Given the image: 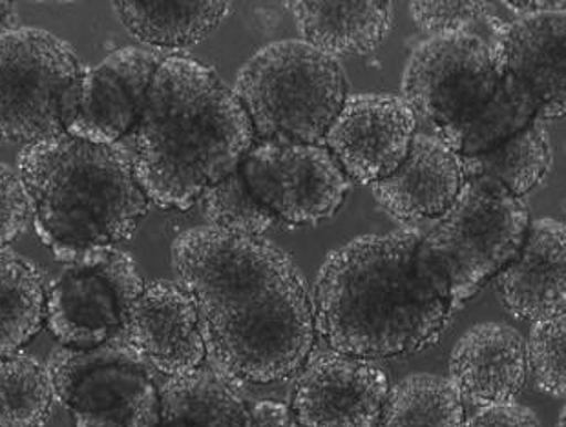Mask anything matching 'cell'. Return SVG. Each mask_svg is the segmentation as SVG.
I'll return each instance as SVG.
<instances>
[{
	"instance_id": "6da1fadb",
	"label": "cell",
	"mask_w": 566,
	"mask_h": 427,
	"mask_svg": "<svg viewBox=\"0 0 566 427\" xmlns=\"http://www.w3.org/2000/svg\"><path fill=\"white\" fill-rule=\"evenodd\" d=\"M170 254L212 369L234 384L271 386L304 367L316 340L313 300L282 247L200 225L176 236Z\"/></svg>"
},
{
	"instance_id": "7a4b0ae2",
	"label": "cell",
	"mask_w": 566,
	"mask_h": 427,
	"mask_svg": "<svg viewBox=\"0 0 566 427\" xmlns=\"http://www.w3.org/2000/svg\"><path fill=\"white\" fill-rule=\"evenodd\" d=\"M311 300L329 351L371 362L426 350L455 309L444 272L413 229L358 236L333 250Z\"/></svg>"
},
{
	"instance_id": "3957f363",
	"label": "cell",
	"mask_w": 566,
	"mask_h": 427,
	"mask_svg": "<svg viewBox=\"0 0 566 427\" xmlns=\"http://www.w3.org/2000/svg\"><path fill=\"white\" fill-rule=\"evenodd\" d=\"M128 136L132 170L148 204L181 212L238 170L256 142L232 88L185 55L163 59Z\"/></svg>"
},
{
	"instance_id": "277c9868",
	"label": "cell",
	"mask_w": 566,
	"mask_h": 427,
	"mask_svg": "<svg viewBox=\"0 0 566 427\" xmlns=\"http://www.w3.org/2000/svg\"><path fill=\"white\" fill-rule=\"evenodd\" d=\"M33 204V227L59 263L84 250L130 240L148 212L125 146L59 134L22 146L17 157Z\"/></svg>"
},
{
	"instance_id": "5b68a950",
	"label": "cell",
	"mask_w": 566,
	"mask_h": 427,
	"mask_svg": "<svg viewBox=\"0 0 566 427\" xmlns=\"http://www.w3.org/2000/svg\"><path fill=\"white\" fill-rule=\"evenodd\" d=\"M232 92L260 142L324 145L349 83L338 59L302 39H282L243 64Z\"/></svg>"
},
{
	"instance_id": "8992f818",
	"label": "cell",
	"mask_w": 566,
	"mask_h": 427,
	"mask_svg": "<svg viewBox=\"0 0 566 427\" xmlns=\"http://www.w3.org/2000/svg\"><path fill=\"white\" fill-rule=\"evenodd\" d=\"M506 22L492 13L413 48L402 73V97L417 117L441 128L490 100L506 77Z\"/></svg>"
},
{
	"instance_id": "52a82bcc",
	"label": "cell",
	"mask_w": 566,
	"mask_h": 427,
	"mask_svg": "<svg viewBox=\"0 0 566 427\" xmlns=\"http://www.w3.org/2000/svg\"><path fill=\"white\" fill-rule=\"evenodd\" d=\"M530 227L525 201L503 188L464 179L450 209L422 236L450 283L455 305L475 296L520 252Z\"/></svg>"
},
{
	"instance_id": "ba28073f",
	"label": "cell",
	"mask_w": 566,
	"mask_h": 427,
	"mask_svg": "<svg viewBox=\"0 0 566 427\" xmlns=\"http://www.w3.org/2000/svg\"><path fill=\"white\" fill-rule=\"evenodd\" d=\"M46 367L74 427H158V384L122 334L92 350L57 345Z\"/></svg>"
},
{
	"instance_id": "9c48e42d",
	"label": "cell",
	"mask_w": 566,
	"mask_h": 427,
	"mask_svg": "<svg viewBox=\"0 0 566 427\" xmlns=\"http://www.w3.org/2000/svg\"><path fill=\"white\" fill-rule=\"evenodd\" d=\"M81 69L74 46L55 33H0V143L28 146L64 134L61 97Z\"/></svg>"
},
{
	"instance_id": "30bf717a",
	"label": "cell",
	"mask_w": 566,
	"mask_h": 427,
	"mask_svg": "<svg viewBox=\"0 0 566 427\" xmlns=\"http://www.w3.org/2000/svg\"><path fill=\"white\" fill-rule=\"evenodd\" d=\"M145 280L137 263L117 247H94L64 263L46 289L44 327L70 350H92L122 334Z\"/></svg>"
},
{
	"instance_id": "8fae6325",
	"label": "cell",
	"mask_w": 566,
	"mask_h": 427,
	"mask_svg": "<svg viewBox=\"0 0 566 427\" xmlns=\"http://www.w3.org/2000/svg\"><path fill=\"white\" fill-rule=\"evenodd\" d=\"M240 170L258 201L289 225L333 218L352 190V179L324 145L254 143Z\"/></svg>"
},
{
	"instance_id": "7c38bea8",
	"label": "cell",
	"mask_w": 566,
	"mask_h": 427,
	"mask_svg": "<svg viewBox=\"0 0 566 427\" xmlns=\"http://www.w3.org/2000/svg\"><path fill=\"white\" fill-rule=\"evenodd\" d=\"M163 59L154 48L123 46L99 64L83 66L61 97L64 134L94 145L122 142L142 115Z\"/></svg>"
},
{
	"instance_id": "4fadbf2b",
	"label": "cell",
	"mask_w": 566,
	"mask_h": 427,
	"mask_svg": "<svg viewBox=\"0 0 566 427\" xmlns=\"http://www.w3.org/2000/svg\"><path fill=\"white\" fill-rule=\"evenodd\" d=\"M419 117L402 95L352 94L325 134L324 146L352 181L375 185L408 156Z\"/></svg>"
},
{
	"instance_id": "5bb4252c",
	"label": "cell",
	"mask_w": 566,
	"mask_h": 427,
	"mask_svg": "<svg viewBox=\"0 0 566 427\" xmlns=\"http://www.w3.org/2000/svg\"><path fill=\"white\" fill-rule=\"evenodd\" d=\"M388 392L371 360L324 351L298 371L291 412L298 427H378Z\"/></svg>"
},
{
	"instance_id": "9a60e30c",
	"label": "cell",
	"mask_w": 566,
	"mask_h": 427,
	"mask_svg": "<svg viewBox=\"0 0 566 427\" xmlns=\"http://www.w3.org/2000/svg\"><path fill=\"white\" fill-rule=\"evenodd\" d=\"M123 339L161 375H189L207 360L200 319L179 283H148L126 313Z\"/></svg>"
},
{
	"instance_id": "2e32d148",
	"label": "cell",
	"mask_w": 566,
	"mask_h": 427,
	"mask_svg": "<svg viewBox=\"0 0 566 427\" xmlns=\"http://www.w3.org/2000/svg\"><path fill=\"white\" fill-rule=\"evenodd\" d=\"M448 369L462 402L478 407L512 404L528 378L526 340L509 323H478L457 342Z\"/></svg>"
},
{
	"instance_id": "e0dca14e",
	"label": "cell",
	"mask_w": 566,
	"mask_h": 427,
	"mask_svg": "<svg viewBox=\"0 0 566 427\" xmlns=\"http://www.w3.org/2000/svg\"><path fill=\"white\" fill-rule=\"evenodd\" d=\"M464 183L462 159L436 134L417 132L408 156L389 178L371 185L373 196L391 218L415 223L439 219Z\"/></svg>"
},
{
	"instance_id": "ac0fdd59",
	"label": "cell",
	"mask_w": 566,
	"mask_h": 427,
	"mask_svg": "<svg viewBox=\"0 0 566 427\" xmlns=\"http://www.w3.org/2000/svg\"><path fill=\"white\" fill-rule=\"evenodd\" d=\"M499 296L515 319L539 322L566 309V232L557 219L530 221L520 252L497 277Z\"/></svg>"
},
{
	"instance_id": "d6986e66",
	"label": "cell",
	"mask_w": 566,
	"mask_h": 427,
	"mask_svg": "<svg viewBox=\"0 0 566 427\" xmlns=\"http://www.w3.org/2000/svg\"><path fill=\"white\" fill-rule=\"evenodd\" d=\"M565 11L515 17L504 27L506 69L534 92L543 123L565 115Z\"/></svg>"
},
{
	"instance_id": "ffe728a7",
	"label": "cell",
	"mask_w": 566,
	"mask_h": 427,
	"mask_svg": "<svg viewBox=\"0 0 566 427\" xmlns=\"http://www.w3.org/2000/svg\"><path fill=\"white\" fill-rule=\"evenodd\" d=\"M291 10L302 41L333 59L375 52L395 24L389 0H298Z\"/></svg>"
},
{
	"instance_id": "44dd1931",
	"label": "cell",
	"mask_w": 566,
	"mask_h": 427,
	"mask_svg": "<svg viewBox=\"0 0 566 427\" xmlns=\"http://www.w3.org/2000/svg\"><path fill=\"white\" fill-rule=\"evenodd\" d=\"M537 119L539 101L534 92L512 73H506L490 100L461 119L436 128V136L461 157L478 156L509 142Z\"/></svg>"
},
{
	"instance_id": "7402d4cb",
	"label": "cell",
	"mask_w": 566,
	"mask_h": 427,
	"mask_svg": "<svg viewBox=\"0 0 566 427\" xmlns=\"http://www.w3.org/2000/svg\"><path fill=\"white\" fill-rule=\"evenodd\" d=\"M159 398L158 427H247L249 407L242 395L212 367L168 378Z\"/></svg>"
},
{
	"instance_id": "603a6c76",
	"label": "cell",
	"mask_w": 566,
	"mask_h": 427,
	"mask_svg": "<svg viewBox=\"0 0 566 427\" xmlns=\"http://www.w3.org/2000/svg\"><path fill=\"white\" fill-rule=\"evenodd\" d=\"M123 27L153 48H187L203 41L231 10L218 0H122L114 2Z\"/></svg>"
},
{
	"instance_id": "cb8c5ba5",
	"label": "cell",
	"mask_w": 566,
	"mask_h": 427,
	"mask_svg": "<svg viewBox=\"0 0 566 427\" xmlns=\"http://www.w3.org/2000/svg\"><path fill=\"white\" fill-rule=\"evenodd\" d=\"M461 159L464 179L488 183L523 199L551 170V134L537 119L497 148Z\"/></svg>"
},
{
	"instance_id": "d4e9b609",
	"label": "cell",
	"mask_w": 566,
	"mask_h": 427,
	"mask_svg": "<svg viewBox=\"0 0 566 427\" xmlns=\"http://www.w3.org/2000/svg\"><path fill=\"white\" fill-rule=\"evenodd\" d=\"M46 289L38 267L0 249V356L15 355L44 327Z\"/></svg>"
},
{
	"instance_id": "484cf974",
	"label": "cell",
	"mask_w": 566,
	"mask_h": 427,
	"mask_svg": "<svg viewBox=\"0 0 566 427\" xmlns=\"http://www.w3.org/2000/svg\"><path fill=\"white\" fill-rule=\"evenodd\" d=\"M467 409L446 376L413 373L389 386L378 427H464Z\"/></svg>"
},
{
	"instance_id": "4316f807",
	"label": "cell",
	"mask_w": 566,
	"mask_h": 427,
	"mask_svg": "<svg viewBox=\"0 0 566 427\" xmlns=\"http://www.w3.org/2000/svg\"><path fill=\"white\" fill-rule=\"evenodd\" d=\"M53 400L46 364L21 351L0 356V427H42Z\"/></svg>"
},
{
	"instance_id": "83f0119b",
	"label": "cell",
	"mask_w": 566,
	"mask_h": 427,
	"mask_svg": "<svg viewBox=\"0 0 566 427\" xmlns=\"http://www.w3.org/2000/svg\"><path fill=\"white\" fill-rule=\"evenodd\" d=\"M200 201L207 225L232 235L263 236L279 221L247 187L240 168L207 188Z\"/></svg>"
},
{
	"instance_id": "f1b7e54d",
	"label": "cell",
	"mask_w": 566,
	"mask_h": 427,
	"mask_svg": "<svg viewBox=\"0 0 566 427\" xmlns=\"http://www.w3.org/2000/svg\"><path fill=\"white\" fill-rule=\"evenodd\" d=\"M528 373L535 386L552 398H565L566 393V313L554 314L532 325L526 340Z\"/></svg>"
},
{
	"instance_id": "f546056e",
	"label": "cell",
	"mask_w": 566,
	"mask_h": 427,
	"mask_svg": "<svg viewBox=\"0 0 566 427\" xmlns=\"http://www.w3.org/2000/svg\"><path fill=\"white\" fill-rule=\"evenodd\" d=\"M409 13L422 32L439 35L468 27L492 13V4L479 0H420L409 2Z\"/></svg>"
},
{
	"instance_id": "4dcf8cb0",
	"label": "cell",
	"mask_w": 566,
	"mask_h": 427,
	"mask_svg": "<svg viewBox=\"0 0 566 427\" xmlns=\"http://www.w3.org/2000/svg\"><path fill=\"white\" fill-rule=\"evenodd\" d=\"M32 216V198L21 174L0 163V249H6L27 230Z\"/></svg>"
},
{
	"instance_id": "1f68e13d",
	"label": "cell",
	"mask_w": 566,
	"mask_h": 427,
	"mask_svg": "<svg viewBox=\"0 0 566 427\" xmlns=\"http://www.w3.org/2000/svg\"><path fill=\"white\" fill-rule=\"evenodd\" d=\"M464 427H543L539 418L528 407L517 402L503 406L481 407Z\"/></svg>"
},
{
	"instance_id": "d6a6232c",
	"label": "cell",
	"mask_w": 566,
	"mask_h": 427,
	"mask_svg": "<svg viewBox=\"0 0 566 427\" xmlns=\"http://www.w3.org/2000/svg\"><path fill=\"white\" fill-rule=\"evenodd\" d=\"M247 427H298L291 407L282 402H256L247 415Z\"/></svg>"
},
{
	"instance_id": "836d02e7",
	"label": "cell",
	"mask_w": 566,
	"mask_h": 427,
	"mask_svg": "<svg viewBox=\"0 0 566 427\" xmlns=\"http://www.w3.org/2000/svg\"><path fill=\"white\" fill-rule=\"evenodd\" d=\"M515 17L535 15V13H546V11H565L566 4L563 0H528V2H504Z\"/></svg>"
},
{
	"instance_id": "e575fe53",
	"label": "cell",
	"mask_w": 566,
	"mask_h": 427,
	"mask_svg": "<svg viewBox=\"0 0 566 427\" xmlns=\"http://www.w3.org/2000/svg\"><path fill=\"white\" fill-rule=\"evenodd\" d=\"M17 17H19L17 6L13 2H8V0H0V33L15 30L17 21H19Z\"/></svg>"
},
{
	"instance_id": "d590c367",
	"label": "cell",
	"mask_w": 566,
	"mask_h": 427,
	"mask_svg": "<svg viewBox=\"0 0 566 427\" xmlns=\"http://www.w3.org/2000/svg\"><path fill=\"white\" fill-rule=\"evenodd\" d=\"M557 427H565V412H562V415H559V424H557Z\"/></svg>"
}]
</instances>
